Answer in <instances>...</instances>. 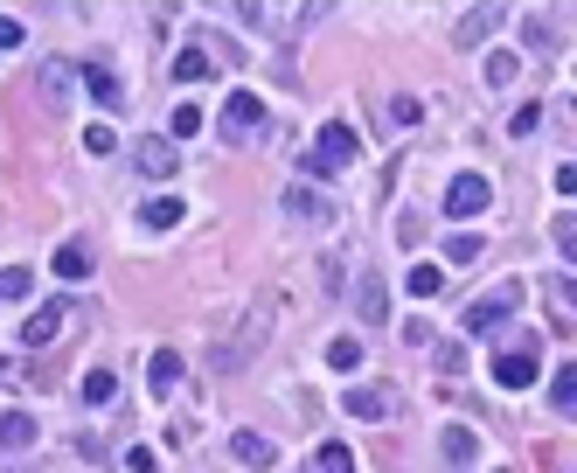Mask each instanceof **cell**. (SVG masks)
I'll use <instances>...</instances> for the list:
<instances>
[{"mask_svg": "<svg viewBox=\"0 0 577 473\" xmlns=\"http://www.w3.org/2000/svg\"><path fill=\"white\" fill-rule=\"evenodd\" d=\"M28 293H35V279H28V265H7V272H0V307H21Z\"/></svg>", "mask_w": 577, "mask_h": 473, "instance_id": "cb8c5ba5", "label": "cell"}, {"mask_svg": "<svg viewBox=\"0 0 577 473\" xmlns=\"http://www.w3.org/2000/svg\"><path fill=\"white\" fill-rule=\"evenodd\" d=\"M355 307H362V320H390V293H383V279H376V272L362 279V293H355Z\"/></svg>", "mask_w": 577, "mask_h": 473, "instance_id": "44dd1931", "label": "cell"}, {"mask_svg": "<svg viewBox=\"0 0 577 473\" xmlns=\"http://www.w3.org/2000/svg\"><path fill=\"white\" fill-rule=\"evenodd\" d=\"M286 216L292 223H313V230H334L341 223V209L327 195H313V188H286Z\"/></svg>", "mask_w": 577, "mask_h": 473, "instance_id": "5b68a950", "label": "cell"}, {"mask_svg": "<svg viewBox=\"0 0 577 473\" xmlns=\"http://www.w3.org/2000/svg\"><path fill=\"white\" fill-rule=\"evenodd\" d=\"M355 154H362V140H355V133H348V126L334 119V126L320 133V147L306 154V174H313V181H327L334 167H348V160H355Z\"/></svg>", "mask_w": 577, "mask_h": 473, "instance_id": "6da1fadb", "label": "cell"}, {"mask_svg": "<svg viewBox=\"0 0 577 473\" xmlns=\"http://www.w3.org/2000/svg\"><path fill=\"white\" fill-rule=\"evenodd\" d=\"M501 21H508V7H473V14L452 28V49H473V42H480V35H494Z\"/></svg>", "mask_w": 577, "mask_h": 473, "instance_id": "8fae6325", "label": "cell"}, {"mask_svg": "<svg viewBox=\"0 0 577 473\" xmlns=\"http://www.w3.org/2000/svg\"><path fill=\"white\" fill-rule=\"evenodd\" d=\"M445 460H452V467L466 473V467H473V460H480V439H473L466 425H445Z\"/></svg>", "mask_w": 577, "mask_h": 473, "instance_id": "2e32d148", "label": "cell"}, {"mask_svg": "<svg viewBox=\"0 0 577 473\" xmlns=\"http://www.w3.org/2000/svg\"><path fill=\"white\" fill-rule=\"evenodd\" d=\"M522 35H529L536 49H550V42H557V21H550V14H529V21H522Z\"/></svg>", "mask_w": 577, "mask_h": 473, "instance_id": "f546056e", "label": "cell"}, {"mask_svg": "<svg viewBox=\"0 0 577 473\" xmlns=\"http://www.w3.org/2000/svg\"><path fill=\"white\" fill-rule=\"evenodd\" d=\"M84 84H91V98H98L105 112H119V105H126V84H119V70H105V63H84Z\"/></svg>", "mask_w": 577, "mask_h": 473, "instance_id": "7c38bea8", "label": "cell"}, {"mask_svg": "<svg viewBox=\"0 0 577 473\" xmlns=\"http://www.w3.org/2000/svg\"><path fill=\"white\" fill-rule=\"evenodd\" d=\"M7 49H21V21H14V14H0V56H7Z\"/></svg>", "mask_w": 577, "mask_h": 473, "instance_id": "e575fe53", "label": "cell"}, {"mask_svg": "<svg viewBox=\"0 0 577 473\" xmlns=\"http://www.w3.org/2000/svg\"><path fill=\"white\" fill-rule=\"evenodd\" d=\"M390 133H404V126H418V98L404 91V98H390V119H383Z\"/></svg>", "mask_w": 577, "mask_h": 473, "instance_id": "83f0119b", "label": "cell"}, {"mask_svg": "<svg viewBox=\"0 0 577 473\" xmlns=\"http://www.w3.org/2000/svg\"><path fill=\"white\" fill-rule=\"evenodd\" d=\"M84 147H91V154H112V147H119V133H112V126H91V133H84Z\"/></svg>", "mask_w": 577, "mask_h": 473, "instance_id": "d6a6232c", "label": "cell"}, {"mask_svg": "<svg viewBox=\"0 0 577 473\" xmlns=\"http://www.w3.org/2000/svg\"><path fill=\"white\" fill-rule=\"evenodd\" d=\"M515 77H522V56H515V49H494V56H487V84H494V91H508Z\"/></svg>", "mask_w": 577, "mask_h": 473, "instance_id": "603a6c76", "label": "cell"}, {"mask_svg": "<svg viewBox=\"0 0 577 473\" xmlns=\"http://www.w3.org/2000/svg\"><path fill=\"white\" fill-rule=\"evenodd\" d=\"M202 126H209L202 105H174V140H188V133H202Z\"/></svg>", "mask_w": 577, "mask_h": 473, "instance_id": "f1b7e54d", "label": "cell"}, {"mask_svg": "<svg viewBox=\"0 0 577 473\" xmlns=\"http://www.w3.org/2000/svg\"><path fill=\"white\" fill-rule=\"evenodd\" d=\"M445 258H452V265H473V258H480V237H445Z\"/></svg>", "mask_w": 577, "mask_h": 473, "instance_id": "4dcf8cb0", "label": "cell"}, {"mask_svg": "<svg viewBox=\"0 0 577 473\" xmlns=\"http://www.w3.org/2000/svg\"><path fill=\"white\" fill-rule=\"evenodd\" d=\"M536 126H543V105H522V112L508 119V133H536Z\"/></svg>", "mask_w": 577, "mask_h": 473, "instance_id": "1f68e13d", "label": "cell"}, {"mask_svg": "<svg viewBox=\"0 0 577 473\" xmlns=\"http://www.w3.org/2000/svg\"><path fill=\"white\" fill-rule=\"evenodd\" d=\"M146 383L167 397V390L181 383V355H174V348H153V362H146Z\"/></svg>", "mask_w": 577, "mask_h": 473, "instance_id": "5bb4252c", "label": "cell"}, {"mask_svg": "<svg viewBox=\"0 0 577 473\" xmlns=\"http://www.w3.org/2000/svg\"><path fill=\"white\" fill-rule=\"evenodd\" d=\"M341 411H348V418L383 425V418H397V390H383V383H355V390L341 397Z\"/></svg>", "mask_w": 577, "mask_h": 473, "instance_id": "277c9868", "label": "cell"}, {"mask_svg": "<svg viewBox=\"0 0 577 473\" xmlns=\"http://www.w3.org/2000/svg\"><path fill=\"white\" fill-rule=\"evenodd\" d=\"M63 314H70L63 300L35 307V314H28V327H21V348H49V341H56V327H63Z\"/></svg>", "mask_w": 577, "mask_h": 473, "instance_id": "30bf717a", "label": "cell"}, {"mask_svg": "<svg viewBox=\"0 0 577 473\" xmlns=\"http://www.w3.org/2000/svg\"><path fill=\"white\" fill-rule=\"evenodd\" d=\"M56 279H91V244H56Z\"/></svg>", "mask_w": 577, "mask_h": 473, "instance_id": "4fadbf2b", "label": "cell"}, {"mask_svg": "<svg viewBox=\"0 0 577 473\" xmlns=\"http://www.w3.org/2000/svg\"><path fill=\"white\" fill-rule=\"evenodd\" d=\"M494 383H501V390H529V383H536V348H529V341H522V348H501V355H494Z\"/></svg>", "mask_w": 577, "mask_h": 473, "instance_id": "52a82bcc", "label": "cell"}, {"mask_svg": "<svg viewBox=\"0 0 577 473\" xmlns=\"http://www.w3.org/2000/svg\"><path fill=\"white\" fill-rule=\"evenodd\" d=\"M438 369H445V376H466V348H459V341H452V348H438Z\"/></svg>", "mask_w": 577, "mask_h": 473, "instance_id": "836d02e7", "label": "cell"}, {"mask_svg": "<svg viewBox=\"0 0 577 473\" xmlns=\"http://www.w3.org/2000/svg\"><path fill=\"white\" fill-rule=\"evenodd\" d=\"M140 223L146 230H174V223H181V195H153L140 209Z\"/></svg>", "mask_w": 577, "mask_h": 473, "instance_id": "ffe728a7", "label": "cell"}, {"mask_svg": "<svg viewBox=\"0 0 577 473\" xmlns=\"http://www.w3.org/2000/svg\"><path fill=\"white\" fill-rule=\"evenodd\" d=\"M550 404H557V411L571 418V404H577V369H571V362H564V369L550 376Z\"/></svg>", "mask_w": 577, "mask_h": 473, "instance_id": "d4e9b609", "label": "cell"}, {"mask_svg": "<svg viewBox=\"0 0 577 473\" xmlns=\"http://www.w3.org/2000/svg\"><path fill=\"white\" fill-rule=\"evenodd\" d=\"M0 446H14V453L35 446V418L28 411H0Z\"/></svg>", "mask_w": 577, "mask_h": 473, "instance_id": "d6986e66", "label": "cell"}, {"mask_svg": "<svg viewBox=\"0 0 577 473\" xmlns=\"http://www.w3.org/2000/svg\"><path fill=\"white\" fill-rule=\"evenodd\" d=\"M70 77H77V70H70L63 56H49V70H42V98H49V105H70Z\"/></svg>", "mask_w": 577, "mask_h": 473, "instance_id": "ac0fdd59", "label": "cell"}, {"mask_svg": "<svg viewBox=\"0 0 577 473\" xmlns=\"http://www.w3.org/2000/svg\"><path fill=\"white\" fill-rule=\"evenodd\" d=\"M515 307H522V286L508 279V286H494L487 300H473V307H466V327H473V334H487V327H501Z\"/></svg>", "mask_w": 577, "mask_h": 473, "instance_id": "7a4b0ae2", "label": "cell"}, {"mask_svg": "<svg viewBox=\"0 0 577 473\" xmlns=\"http://www.w3.org/2000/svg\"><path fill=\"white\" fill-rule=\"evenodd\" d=\"M327 362H334L341 376H355V369H362V341H348V334H341V341H327Z\"/></svg>", "mask_w": 577, "mask_h": 473, "instance_id": "484cf974", "label": "cell"}, {"mask_svg": "<svg viewBox=\"0 0 577 473\" xmlns=\"http://www.w3.org/2000/svg\"><path fill=\"white\" fill-rule=\"evenodd\" d=\"M126 467L133 473H160V460H153V453H126Z\"/></svg>", "mask_w": 577, "mask_h": 473, "instance_id": "d590c367", "label": "cell"}, {"mask_svg": "<svg viewBox=\"0 0 577 473\" xmlns=\"http://www.w3.org/2000/svg\"><path fill=\"white\" fill-rule=\"evenodd\" d=\"M487 202H494L487 174H452V181H445V216H480Z\"/></svg>", "mask_w": 577, "mask_h": 473, "instance_id": "3957f363", "label": "cell"}, {"mask_svg": "<svg viewBox=\"0 0 577 473\" xmlns=\"http://www.w3.org/2000/svg\"><path fill=\"white\" fill-rule=\"evenodd\" d=\"M112 397H119V376L112 369H91L84 376V404H112Z\"/></svg>", "mask_w": 577, "mask_h": 473, "instance_id": "4316f807", "label": "cell"}, {"mask_svg": "<svg viewBox=\"0 0 577 473\" xmlns=\"http://www.w3.org/2000/svg\"><path fill=\"white\" fill-rule=\"evenodd\" d=\"M133 167H140L146 181H167V174H181V160H174V140H140V147H133Z\"/></svg>", "mask_w": 577, "mask_h": 473, "instance_id": "ba28073f", "label": "cell"}, {"mask_svg": "<svg viewBox=\"0 0 577 473\" xmlns=\"http://www.w3.org/2000/svg\"><path fill=\"white\" fill-rule=\"evenodd\" d=\"M404 293H411V300H438V293H445V272H438V265H411Z\"/></svg>", "mask_w": 577, "mask_h": 473, "instance_id": "7402d4cb", "label": "cell"}, {"mask_svg": "<svg viewBox=\"0 0 577 473\" xmlns=\"http://www.w3.org/2000/svg\"><path fill=\"white\" fill-rule=\"evenodd\" d=\"M306 473H355V453H348L341 439H327V446H313V460H306Z\"/></svg>", "mask_w": 577, "mask_h": 473, "instance_id": "9a60e30c", "label": "cell"}, {"mask_svg": "<svg viewBox=\"0 0 577 473\" xmlns=\"http://www.w3.org/2000/svg\"><path fill=\"white\" fill-rule=\"evenodd\" d=\"M258 119H265L258 91H230V105H223V140H251V133H258Z\"/></svg>", "mask_w": 577, "mask_h": 473, "instance_id": "8992f818", "label": "cell"}, {"mask_svg": "<svg viewBox=\"0 0 577 473\" xmlns=\"http://www.w3.org/2000/svg\"><path fill=\"white\" fill-rule=\"evenodd\" d=\"M230 460H237V467H272V460H279V446H272V439H265V432H230Z\"/></svg>", "mask_w": 577, "mask_h": 473, "instance_id": "9c48e42d", "label": "cell"}, {"mask_svg": "<svg viewBox=\"0 0 577 473\" xmlns=\"http://www.w3.org/2000/svg\"><path fill=\"white\" fill-rule=\"evenodd\" d=\"M209 70H216V63H209V49H202V42H188V49L174 56V77H181V84H202Z\"/></svg>", "mask_w": 577, "mask_h": 473, "instance_id": "e0dca14e", "label": "cell"}]
</instances>
